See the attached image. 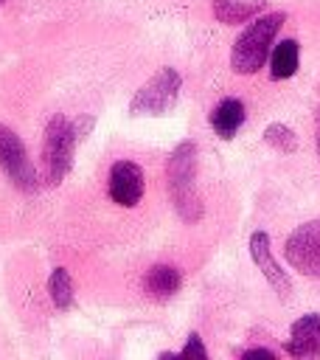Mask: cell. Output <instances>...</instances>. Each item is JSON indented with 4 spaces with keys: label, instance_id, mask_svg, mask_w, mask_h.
Listing matches in <instances>:
<instances>
[{
    "label": "cell",
    "instance_id": "1",
    "mask_svg": "<svg viewBox=\"0 0 320 360\" xmlns=\"http://www.w3.org/2000/svg\"><path fill=\"white\" fill-rule=\"evenodd\" d=\"M168 191L174 211L182 222H199L202 219V200L196 194V146L191 141L177 143V149L168 155L166 163Z\"/></svg>",
    "mask_w": 320,
    "mask_h": 360
},
{
    "label": "cell",
    "instance_id": "2",
    "mask_svg": "<svg viewBox=\"0 0 320 360\" xmlns=\"http://www.w3.org/2000/svg\"><path fill=\"white\" fill-rule=\"evenodd\" d=\"M284 20H286L284 11H272V14L253 20L239 34V39L233 42V51H230V65L236 73H255L267 62V53L272 48L278 28L284 25Z\"/></svg>",
    "mask_w": 320,
    "mask_h": 360
},
{
    "label": "cell",
    "instance_id": "3",
    "mask_svg": "<svg viewBox=\"0 0 320 360\" xmlns=\"http://www.w3.org/2000/svg\"><path fill=\"white\" fill-rule=\"evenodd\" d=\"M76 141H79V129L70 118H65L59 112L48 121L45 143H42V172H45V180L51 186H59L65 180V174L70 172Z\"/></svg>",
    "mask_w": 320,
    "mask_h": 360
},
{
    "label": "cell",
    "instance_id": "4",
    "mask_svg": "<svg viewBox=\"0 0 320 360\" xmlns=\"http://www.w3.org/2000/svg\"><path fill=\"white\" fill-rule=\"evenodd\" d=\"M180 87L182 79L174 68H160L152 79H146L140 84V90L132 96L129 101V112L132 115H166L177 98H180Z\"/></svg>",
    "mask_w": 320,
    "mask_h": 360
},
{
    "label": "cell",
    "instance_id": "5",
    "mask_svg": "<svg viewBox=\"0 0 320 360\" xmlns=\"http://www.w3.org/2000/svg\"><path fill=\"white\" fill-rule=\"evenodd\" d=\"M284 256L298 273L320 278V219L298 225L284 245Z\"/></svg>",
    "mask_w": 320,
    "mask_h": 360
},
{
    "label": "cell",
    "instance_id": "6",
    "mask_svg": "<svg viewBox=\"0 0 320 360\" xmlns=\"http://www.w3.org/2000/svg\"><path fill=\"white\" fill-rule=\"evenodd\" d=\"M0 166L17 188H22V191H36L39 188V174H36L34 163L28 160V152H25L22 141L6 124H0Z\"/></svg>",
    "mask_w": 320,
    "mask_h": 360
},
{
    "label": "cell",
    "instance_id": "7",
    "mask_svg": "<svg viewBox=\"0 0 320 360\" xmlns=\"http://www.w3.org/2000/svg\"><path fill=\"white\" fill-rule=\"evenodd\" d=\"M146 180H143V169L132 160H118L109 169V180H107V191L109 200L118 202L121 208H135L143 197Z\"/></svg>",
    "mask_w": 320,
    "mask_h": 360
},
{
    "label": "cell",
    "instance_id": "8",
    "mask_svg": "<svg viewBox=\"0 0 320 360\" xmlns=\"http://www.w3.org/2000/svg\"><path fill=\"white\" fill-rule=\"evenodd\" d=\"M250 256L253 262L258 264V270L264 273V278L272 284V290L278 292L281 301H286L292 295V284H289V276L281 270V264L272 259V250H269V236L264 231H255L250 236Z\"/></svg>",
    "mask_w": 320,
    "mask_h": 360
},
{
    "label": "cell",
    "instance_id": "9",
    "mask_svg": "<svg viewBox=\"0 0 320 360\" xmlns=\"http://www.w3.org/2000/svg\"><path fill=\"white\" fill-rule=\"evenodd\" d=\"M286 352L292 357H317L320 354V315L317 312L303 315L292 323Z\"/></svg>",
    "mask_w": 320,
    "mask_h": 360
},
{
    "label": "cell",
    "instance_id": "10",
    "mask_svg": "<svg viewBox=\"0 0 320 360\" xmlns=\"http://www.w3.org/2000/svg\"><path fill=\"white\" fill-rule=\"evenodd\" d=\"M182 284V273L174 267V264H154L146 270L143 276V290L149 298H157V301H166L171 298Z\"/></svg>",
    "mask_w": 320,
    "mask_h": 360
},
{
    "label": "cell",
    "instance_id": "11",
    "mask_svg": "<svg viewBox=\"0 0 320 360\" xmlns=\"http://www.w3.org/2000/svg\"><path fill=\"white\" fill-rule=\"evenodd\" d=\"M244 124V104L239 98H222L211 112V127L222 141H230Z\"/></svg>",
    "mask_w": 320,
    "mask_h": 360
},
{
    "label": "cell",
    "instance_id": "12",
    "mask_svg": "<svg viewBox=\"0 0 320 360\" xmlns=\"http://www.w3.org/2000/svg\"><path fill=\"white\" fill-rule=\"evenodd\" d=\"M267 3L269 0H211L216 20L227 22V25H239L244 20H253Z\"/></svg>",
    "mask_w": 320,
    "mask_h": 360
},
{
    "label": "cell",
    "instance_id": "13",
    "mask_svg": "<svg viewBox=\"0 0 320 360\" xmlns=\"http://www.w3.org/2000/svg\"><path fill=\"white\" fill-rule=\"evenodd\" d=\"M298 70V42L295 39H281L272 48V59H269V73L272 79H289Z\"/></svg>",
    "mask_w": 320,
    "mask_h": 360
},
{
    "label": "cell",
    "instance_id": "14",
    "mask_svg": "<svg viewBox=\"0 0 320 360\" xmlns=\"http://www.w3.org/2000/svg\"><path fill=\"white\" fill-rule=\"evenodd\" d=\"M48 290H51V298H53L56 309H70L73 307V281H70V273L65 267H53V273L48 278Z\"/></svg>",
    "mask_w": 320,
    "mask_h": 360
},
{
    "label": "cell",
    "instance_id": "15",
    "mask_svg": "<svg viewBox=\"0 0 320 360\" xmlns=\"http://www.w3.org/2000/svg\"><path fill=\"white\" fill-rule=\"evenodd\" d=\"M264 141L278 152H295L298 149V138L286 124H269L264 129Z\"/></svg>",
    "mask_w": 320,
    "mask_h": 360
},
{
    "label": "cell",
    "instance_id": "16",
    "mask_svg": "<svg viewBox=\"0 0 320 360\" xmlns=\"http://www.w3.org/2000/svg\"><path fill=\"white\" fill-rule=\"evenodd\" d=\"M180 357H194V360H205V357H208V352H205V346H202V340H199V335H196V332H191V335H188V340H185V346H182Z\"/></svg>",
    "mask_w": 320,
    "mask_h": 360
},
{
    "label": "cell",
    "instance_id": "17",
    "mask_svg": "<svg viewBox=\"0 0 320 360\" xmlns=\"http://www.w3.org/2000/svg\"><path fill=\"white\" fill-rule=\"evenodd\" d=\"M241 354H244V357H267V360H272V357H275V352L261 349V346H255V349H244Z\"/></svg>",
    "mask_w": 320,
    "mask_h": 360
},
{
    "label": "cell",
    "instance_id": "18",
    "mask_svg": "<svg viewBox=\"0 0 320 360\" xmlns=\"http://www.w3.org/2000/svg\"><path fill=\"white\" fill-rule=\"evenodd\" d=\"M317 155H320V129H317Z\"/></svg>",
    "mask_w": 320,
    "mask_h": 360
},
{
    "label": "cell",
    "instance_id": "19",
    "mask_svg": "<svg viewBox=\"0 0 320 360\" xmlns=\"http://www.w3.org/2000/svg\"><path fill=\"white\" fill-rule=\"evenodd\" d=\"M0 3H3V0H0Z\"/></svg>",
    "mask_w": 320,
    "mask_h": 360
}]
</instances>
